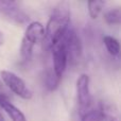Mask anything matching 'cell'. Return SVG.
Segmentation results:
<instances>
[{"label": "cell", "mask_w": 121, "mask_h": 121, "mask_svg": "<svg viewBox=\"0 0 121 121\" xmlns=\"http://www.w3.org/2000/svg\"><path fill=\"white\" fill-rule=\"evenodd\" d=\"M103 43L106 48L107 52L112 55V56H117L120 52V44L119 40L115 38L114 36L111 35H105L103 37Z\"/></svg>", "instance_id": "10"}, {"label": "cell", "mask_w": 121, "mask_h": 121, "mask_svg": "<svg viewBox=\"0 0 121 121\" xmlns=\"http://www.w3.org/2000/svg\"><path fill=\"white\" fill-rule=\"evenodd\" d=\"M2 90H3V83H2V81L0 80V94H1Z\"/></svg>", "instance_id": "16"}, {"label": "cell", "mask_w": 121, "mask_h": 121, "mask_svg": "<svg viewBox=\"0 0 121 121\" xmlns=\"http://www.w3.org/2000/svg\"><path fill=\"white\" fill-rule=\"evenodd\" d=\"M4 44V34L2 31H0V46Z\"/></svg>", "instance_id": "15"}, {"label": "cell", "mask_w": 121, "mask_h": 121, "mask_svg": "<svg viewBox=\"0 0 121 121\" xmlns=\"http://www.w3.org/2000/svg\"><path fill=\"white\" fill-rule=\"evenodd\" d=\"M75 91H77L79 113H82L94 103L91 94H90V80L88 74L82 73L79 75L75 82Z\"/></svg>", "instance_id": "4"}, {"label": "cell", "mask_w": 121, "mask_h": 121, "mask_svg": "<svg viewBox=\"0 0 121 121\" xmlns=\"http://www.w3.org/2000/svg\"><path fill=\"white\" fill-rule=\"evenodd\" d=\"M0 121H5V119H4V117H3V115H2V113H1V111H0Z\"/></svg>", "instance_id": "17"}, {"label": "cell", "mask_w": 121, "mask_h": 121, "mask_svg": "<svg viewBox=\"0 0 121 121\" xmlns=\"http://www.w3.org/2000/svg\"><path fill=\"white\" fill-rule=\"evenodd\" d=\"M106 2L103 0H94V1H88L87 3V10L89 17L91 19H97L99 15L101 14L102 10L104 9Z\"/></svg>", "instance_id": "12"}, {"label": "cell", "mask_w": 121, "mask_h": 121, "mask_svg": "<svg viewBox=\"0 0 121 121\" xmlns=\"http://www.w3.org/2000/svg\"><path fill=\"white\" fill-rule=\"evenodd\" d=\"M45 38V27L39 21H31L27 26L25 35L20 45V56L22 60L28 62L33 54V48L35 45L43 43Z\"/></svg>", "instance_id": "2"}, {"label": "cell", "mask_w": 121, "mask_h": 121, "mask_svg": "<svg viewBox=\"0 0 121 121\" xmlns=\"http://www.w3.org/2000/svg\"><path fill=\"white\" fill-rule=\"evenodd\" d=\"M0 108L5 112L12 121H27L25 114L17 106H15L10 99L3 94H0Z\"/></svg>", "instance_id": "8"}, {"label": "cell", "mask_w": 121, "mask_h": 121, "mask_svg": "<svg viewBox=\"0 0 121 121\" xmlns=\"http://www.w3.org/2000/svg\"><path fill=\"white\" fill-rule=\"evenodd\" d=\"M65 40H66V49H67V60L68 63L72 66L79 63L82 55V43L81 38L78 33L73 29H70L65 34Z\"/></svg>", "instance_id": "6"}, {"label": "cell", "mask_w": 121, "mask_h": 121, "mask_svg": "<svg viewBox=\"0 0 121 121\" xmlns=\"http://www.w3.org/2000/svg\"><path fill=\"white\" fill-rule=\"evenodd\" d=\"M104 20L107 25H119L121 22V10L120 8H114L104 14Z\"/></svg>", "instance_id": "13"}, {"label": "cell", "mask_w": 121, "mask_h": 121, "mask_svg": "<svg viewBox=\"0 0 121 121\" xmlns=\"http://www.w3.org/2000/svg\"><path fill=\"white\" fill-rule=\"evenodd\" d=\"M0 15L17 25H23L29 21V16L21 10L19 4L10 0H0Z\"/></svg>", "instance_id": "5"}, {"label": "cell", "mask_w": 121, "mask_h": 121, "mask_svg": "<svg viewBox=\"0 0 121 121\" xmlns=\"http://www.w3.org/2000/svg\"><path fill=\"white\" fill-rule=\"evenodd\" d=\"M102 107H103V117L101 121H119L118 116L115 114V112L111 111V109L107 108L103 104H102Z\"/></svg>", "instance_id": "14"}, {"label": "cell", "mask_w": 121, "mask_h": 121, "mask_svg": "<svg viewBox=\"0 0 121 121\" xmlns=\"http://www.w3.org/2000/svg\"><path fill=\"white\" fill-rule=\"evenodd\" d=\"M81 121H101L103 117V107L102 104L92 103L87 109L82 113H79Z\"/></svg>", "instance_id": "9"}, {"label": "cell", "mask_w": 121, "mask_h": 121, "mask_svg": "<svg viewBox=\"0 0 121 121\" xmlns=\"http://www.w3.org/2000/svg\"><path fill=\"white\" fill-rule=\"evenodd\" d=\"M0 78L3 83L6 85L16 96L23 100H30L33 97V92L29 88L25 81L15 72L10 70H1L0 71Z\"/></svg>", "instance_id": "3"}, {"label": "cell", "mask_w": 121, "mask_h": 121, "mask_svg": "<svg viewBox=\"0 0 121 121\" xmlns=\"http://www.w3.org/2000/svg\"><path fill=\"white\" fill-rule=\"evenodd\" d=\"M52 50V59H53V71L59 78L62 79L65 70L68 65L67 60V49H66V40L65 35L51 48Z\"/></svg>", "instance_id": "7"}, {"label": "cell", "mask_w": 121, "mask_h": 121, "mask_svg": "<svg viewBox=\"0 0 121 121\" xmlns=\"http://www.w3.org/2000/svg\"><path fill=\"white\" fill-rule=\"evenodd\" d=\"M60 80L62 79L55 74L53 69H48L45 73V86L49 91H54L55 89H57Z\"/></svg>", "instance_id": "11"}, {"label": "cell", "mask_w": 121, "mask_h": 121, "mask_svg": "<svg viewBox=\"0 0 121 121\" xmlns=\"http://www.w3.org/2000/svg\"><path fill=\"white\" fill-rule=\"evenodd\" d=\"M71 10L68 2H60L51 13L45 28V38L43 40L47 49H51L69 30Z\"/></svg>", "instance_id": "1"}]
</instances>
